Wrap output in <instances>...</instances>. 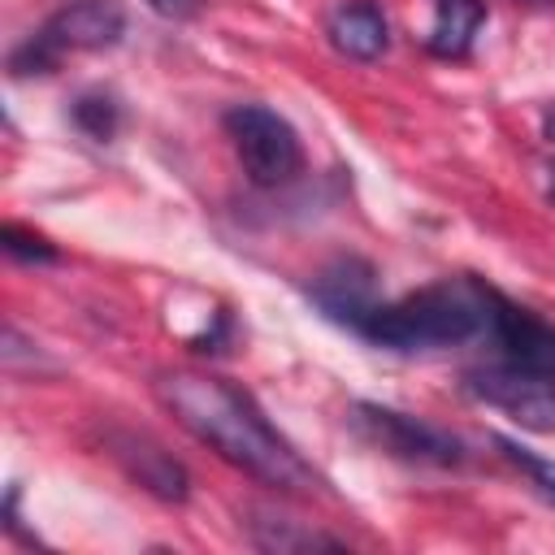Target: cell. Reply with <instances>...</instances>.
Segmentation results:
<instances>
[{
  "label": "cell",
  "instance_id": "obj_1",
  "mask_svg": "<svg viewBox=\"0 0 555 555\" xmlns=\"http://www.w3.org/2000/svg\"><path fill=\"white\" fill-rule=\"evenodd\" d=\"M156 395L186 434H195L204 447H212L247 477L286 494H308L321 486V477L299 460V451L264 421L251 395L234 382L212 373H165L156 382Z\"/></svg>",
  "mask_w": 555,
  "mask_h": 555
},
{
  "label": "cell",
  "instance_id": "obj_2",
  "mask_svg": "<svg viewBox=\"0 0 555 555\" xmlns=\"http://www.w3.org/2000/svg\"><path fill=\"white\" fill-rule=\"evenodd\" d=\"M494 295L477 278H447L395 304H373L351 334L386 351H442L490 334Z\"/></svg>",
  "mask_w": 555,
  "mask_h": 555
},
{
  "label": "cell",
  "instance_id": "obj_3",
  "mask_svg": "<svg viewBox=\"0 0 555 555\" xmlns=\"http://www.w3.org/2000/svg\"><path fill=\"white\" fill-rule=\"evenodd\" d=\"M221 121L251 186H282L304 169L299 134L282 113L264 104H234L225 108Z\"/></svg>",
  "mask_w": 555,
  "mask_h": 555
},
{
  "label": "cell",
  "instance_id": "obj_4",
  "mask_svg": "<svg viewBox=\"0 0 555 555\" xmlns=\"http://www.w3.org/2000/svg\"><path fill=\"white\" fill-rule=\"evenodd\" d=\"M464 386L481 403L507 412L520 429H529V434H555V373H542V369H529L520 360L499 356L490 364L468 369L464 373Z\"/></svg>",
  "mask_w": 555,
  "mask_h": 555
},
{
  "label": "cell",
  "instance_id": "obj_5",
  "mask_svg": "<svg viewBox=\"0 0 555 555\" xmlns=\"http://www.w3.org/2000/svg\"><path fill=\"white\" fill-rule=\"evenodd\" d=\"M351 412H356L351 416L356 429L386 455H399L412 464H464V442L429 421H416V416L382 408V403H356Z\"/></svg>",
  "mask_w": 555,
  "mask_h": 555
},
{
  "label": "cell",
  "instance_id": "obj_6",
  "mask_svg": "<svg viewBox=\"0 0 555 555\" xmlns=\"http://www.w3.org/2000/svg\"><path fill=\"white\" fill-rule=\"evenodd\" d=\"M56 56L65 52H104L117 48L126 35V9L117 0H74L56 9L39 30H35Z\"/></svg>",
  "mask_w": 555,
  "mask_h": 555
},
{
  "label": "cell",
  "instance_id": "obj_7",
  "mask_svg": "<svg viewBox=\"0 0 555 555\" xmlns=\"http://www.w3.org/2000/svg\"><path fill=\"white\" fill-rule=\"evenodd\" d=\"M308 295L330 321L356 330L360 317L377 304V269L364 256H338L312 278Z\"/></svg>",
  "mask_w": 555,
  "mask_h": 555
},
{
  "label": "cell",
  "instance_id": "obj_8",
  "mask_svg": "<svg viewBox=\"0 0 555 555\" xmlns=\"http://www.w3.org/2000/svg\"><path fill=\"white\" fill-rule=\"evenodd\" d=\"M499 356L520 360L529 369L555 373V325L538 321L529 308H516L512 299L494 295V317H490V334H486Z\"/></svg>",
  "mask_w": 555,
  "mask_h": 555
},
{
  "label": "cell",
  "instance_id": "obj_9",
  "mask_svg": "<svg viewBox=\"0 0 555 555\" xmlns=\"http://www.w3.org/2000/svg\"><path fill=\"white\" fill-rule=\"evenodd\" d=\"M108 447H113V455L121 460V468H126L143 490H152L156 499L182 503V499L191 494L186 468H182L169 451H160L156 442H147V438H139V434H108Z\"/></svg>",
  "mask_w": 555,
  "mask_h": 555
},
{
  "label": "cell",
  "instance_id": "obj_10",
  "mask_svg": "<svg viewBox=\"0 0 555 555\" xmlns=\"http://www.w3.org/2000/svg\"><path fill=\"white\" fill-rule=\"evenodd\" d=\"M325 35H330L334 52L347 61H377L390 48V22L377 0H343L330 13Z\"/></svg>",
  "mask_w": 555,
  "mask_h": 555
},
{
  "label": "cell",
  "instance_id": "obj_11",
  "mask_svg": "<svg viewBox=\"0 0 555 555\" xmlns=\"http://www.w3.org/2000/svg\"><path fill=\"white\" fill-rule=\"evenodd\" d=\"M486 22L481 0H434V22L425 30V48L442 61H464Z\"/></svg>",
  "mask_w": 555,
  "mask_h": 555
},
{
  "label": "cell",
  "instance_id": "obj_12",
  "mask_svg": "<svg viewBox=\"0 0 555 555\" xmlns=\"http://www.w3.org/2000/svg\"><path fill=\"white\" fill-rule=\"evenodd\" d=\"M251 520H247V529H251V542L260 546V551H278V555H291V551H317V546H343L338 538H330V533H317V529H304L299 520H291V516H278V512H269V507H251L247 512Z\"/></svg>",
  "mask_w": 555,
  "mask_h": 555
},
{
  "label": "cell",
  "instance_id": "obj_13",
  "mask_svg": "<svg viewBox=\"0 0 555 555\" xmlns=\"http://www.w3.org/2000/svg\"><path fill=\"white\" fill-rule=\"evenodd\" d=\"M69 121L91 139V143H108L121 126V104L117 95L108 91H82L74 104H69Z\"/></svg>",
  "mask_w": 555,
  "mask_h": 555
},
{
  "label": "cell",
  "instance_id": "obj_14",
  "mask_svg": "<svg viewBox=\"0 0 555 555\" xmlns=\"http://www.w3.org/2000/svg\"><path fill=\"white\" fill-rule=\"evenodd\" d=\"M0 243H4V251H9L13 260H22V264H56V260H61V251H56L43 234H35V230H26V225H17V221H9V225L0 230Z\"/></svg>",
  "mask_w": 555,
  "mask_h": 555
},
{
  "label": "cell",
  "instance_id": "obj_15",
  "mask_svg": "<svg viewBox=\"0 0 555 555\" xmlns=\"http://www.w3.org/2000/svg\"><path fill=\"white\" fill-rule=\"evenodd\" d=\"M494 447H499V451H503L512 464H520V468L533 477V486L542 490V499H546V503H555V464L538 460L533 451H525L516 438H503V434H494Z\"/></svg>",
  "mask_w": 555,
  "mask_h": 555
},
{
  "label": "cell",
  "instance_id": "obj_16",
  "mask_svg": "<svg viewBox=\"0 0 555 555\" xmlns=\"http://www.w3.org/2000/svg\"><path fill=\"white\" fill-rule=\"evenodd\" d=\"M152 13H160V17H169V22H186V17H195L199 9H204V0H143Z\"/></svg>",
  "mask_w": 555,
  "mask_h": 555
},
{
  "label": "cell",
  "instance_id": "obj_17",
  "mask_svg": "<svg viewBox=\"0 0 555 555\" xmlns=\"http://www.w3.org/2000/svg\"><path fill=\"white\" fill-rule=\"evenodd\" d=\"M542 134H546V139H551V143H555V108H551V113H546V117H542Z\"/></svg>",
  "mask_w": 555,
  "mask_h": 555
},
{
  "label": "cell",
  "instance_id": "obj_18",
  "mask_svg": "<svg viewBox=\"0 0 555 555\" xmlns=\"http://www.w3.org/2000/svg\"><path fill=\"white\" fill-rule=\"evenodd\" d=\"M546 199L555 204V165H546Z\"/></svg>",
  "mask_w": 555,
  "mask_h": 555
},
{
  "label": "cell",
  "instance_id": "obj_19",
  "mask_svg": "<svg viewBox=\"0 0 555 555\" xmlns=\"http://www.w3.org/2000/svg\"><path fill=\"white\" fill-rule=\"evenodd\" d=\"M525 4H551V0H525Z\"/></svg>",
  "mask_w": 555,
  "mask_h": 555
}]
</instances>
